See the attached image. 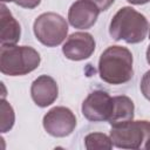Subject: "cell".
Masks as SVG:
<instances>
[{
  "label": "cell",
  "mask_w": 150,
  "mask_h": 150,
  "mask_svg": "<svg viewBox=\"0 0 150 150\" xmlns=\"http://www.w3.org/2000/svg\"><path fill=\"white\" fill-rule=\"evenodd\" d=\"M127 1L132 4V5H144V4L149 2L150 0H127Z\"/></svg>",
  "instance_id": "ac0fdd59"
},
{
  "label": "cell",
  "mask_w": 150,
  "mask_h": 150,
  "mask_svg": "<svg viewBox=\"0 0 150 150\" xmlns=\"http://www.w3.org/2000/svg\"><path fill=\"white\" fill-rule=\"evenodd\" d=\"M30 95L36 105L45 108L54 103V101L57 98L59 88L53 77L48 75H41L33 81Z\"/></svg>",
  "instance_id": "30bf717a"
},
{
  "label": "cell",
  "mask_w": 150,
  "mask_h": 150,
  "mask_svg": "<svg viewBox=\"0 0 150 150\" xmlns=\"http://www.w3.org/2000/svg\"><path fill=\"white\" fill-rule=\"evenodd\" d=\"M141 90L146 100L150 101V70H148L141 81Z\"/></svg>",
  "instance_id": "9a60e30c"
},
{
  "label": "cell",
  "mask_w": 150,
  "mask_h": 150,
  "mask_svg": "<svg viewBox=\"0 0 150 150\" xmlns=\"http://www.w3.org/2000/svg\"><path fill=\"white\" fill-rule=\"evenodd\" d=\"M1 132H7L12 129L14 124V111L9 103L5 101V98L1 100Z\"/></svg>",
  "instance_id": "5bb4252c"
},
{
  "label": "cell",
  "mask_w": 150,
  "mask_h": 150,
  "mask_svg": "<svg viewBox=\"0 0 150 150\" xmlns=\"http://www.w3.org/2000/svg\"><path fill=\"white\" fill-rule=\"evenodd\" d=\"M110 138L116 148L150 150V122L130 121L118 127H111Z\"/></svg>",
  "instance_id": "277c9868"
},
{
  "label": "cell",
  "mask_w": 150,
  "mask_h": 150,
  "mask_svg": "<svg viewBox=\"0 0 150 150\" xmlns=\"http://www.w3.org/2000/svg\"><path fill=\"white\" fill-rule=\"evenodd\" d=\"M100 77L109 84H123L134 75L132 54L122 46L108 47L98 61Z\"/></svg>",
  "instance_id": "6da1fadb"
},
{
  "label": "cell",
  "mask_w": 150,
  "mask_h": 150,
  "mask_svg": "<svg viewBox=\"0 0 150 150\" xmlns=\"http://www.w3.org/2000/svg\"><path fill=\"white\" fill-rule=\"evenodd\" d=\"M149 29L148 20L132 7H122L114 15L109 26V34L115 41L123 40L127 43L142 42Z\"/></svg>",
  "instance_id": "7a4b0ae2"
},
{
  "label": "cell",
  "mask_w": 150,
  "mask_h": 150,
  "mask_svg": "<svg viewBox=\"0 0 150 150\" xmlns=\"http://www.w3.org/2000/svg\"><path fill=\"white\" fill-rule=\"evenodd\" d=\"M34 34L36 39L47 47H56L66 39L68 25L56 13H43L34 21Z\"/></svg>",
  "instance_id": "5b68a950"
},
{
  "label": "cell",
  "mask_w": 150,
  "mask_h": 150,
  "mask_svg": "<svg viewBox=\"0 0 150 150\" xmlns=\"http://www.w3.org/2000/svg\"><path fill=\"white\" fill-rule=\"evenodd\" d=\"M45 130L54 137H66L76 127V117L66 107H54L43 116Z\"/></svg>",
  "instance_id": "8992f818"
},
{
  "label": "cell",
  "mask_w": 150,
  "mask_h": 150,
  "mask_svg": "<svg viewBox=\"0 0 150 150\" xmlns=\"http://www.w3.org/2000/svg\"><path fill=\"white\" fill-rule=\"evenodd\" d=\"M146 61H148V63L150 64V45H149V47H148V49H146Z\"/></svg>",
  "instance_id": "d6986e66"
},
{
  "label": "cell",
  "mask_w": 150,
  "mask_h": 150,
  "mask_svg": "<svg viewBox=\"0 0 150 150\" xmlns=\"http://www.w3.org/2000/svg\"><path fill=\"white\" fill-rule=\"evenodd\" d=\"M134 102L128 96L112 97V112L108 120L111 127L125 124L134 118Z\"/></svg>",
  "instance_id": "7c38bea8"
},
{
  "label": "cell",
  "mask_w": 150,
  "mask_h": 150,
  "mask_svg": "<svg viewBox=\"0 0 150 150\" xmlns=\"http://www.w3.org/2000/svg\"><path fill=\"white\" fill-rule=\"evenodd\" d=\"M95 50V40L89 33L77 32L70 34L62 47L64 56L73 61L86 60Z\"/></svg>",
  "instance_id": "ba28073f"
},
{
  "label": "cell",
  "mask_w": 150,
  "mask_h": 150,
  "mask_svg": "<svg viewBox=\"0 0 150 150\" xmlns=\"http://www.w3.org/2000/svg\"><path fill=\"white\" fill-rule=\"evenodd\" d=\"M0 8H1V12H0L1 46H13L20 40V34H21L20 25L14 19V16L8 11L5 4H1Z\"/></svg>",
  "instance_id": "8fae6325"
},
{
  "label": "cell",
  "mask_w": 150,
  "mask_h": 150,
  "mask_svg": "<svg viewBox=\"0 0 150 150\" xmlns=\"http://www.w3.org/2000/svg\"><path fill=\"white\" fill-rule=\"evenodd\" d=\"M89 1L94 2V4L98 7L100 11H107V9L114 4L115 0H89Z\"/></svg>",
  "instance_id": "e0dca14e"
},
{
  "label": "cell",
  "mask_w": 150,
  "mask_h": 150,
  "mask_svg": "<svg viewBox=\"0 0 150 150\" xmlns=\"http://www.w3.org/2000/svg\"><path fill=\"white\" fill-rule=\"evenodd\" d=\"M2 2H6V1H13V0H1Z\"/></svg>",
  "instance_id": "ffe728a7"
},
{
  "label": "cell",
  "mask_w": 150,
  "mask_h": 150,
  "mask_svg": "<svg viewBox=\"0 0 150 150\" xmlns=\"http://www.w3.org/2000/svg\"><path fill=\"white\" fill-rule=\"evenodd\" d=\"M149 39H150V32H149Z\"/></svg>",
  "instance_id": "44dd1931"
},
{
  "label": "cell",
  "mask_w": 150,
  "mask_h": 150,
  "mask_svg": "<svg viewBox=\"0 0 150 150\" xmlns=\"http://www.w3.org/2000/svg\"><path fill=\"white\" fill-rule=\"evenodd\" d=\"M84 145L88 150H110L114 144L105 134L91 132L84 137Z\"/></svg>",
  "instance_id": "4fadbf2b"
},
{
  "label": "cell",
  "mask_w": 150,
  "mask_h": 150,
  "mask_svg": "<svg viewBox=\"0 0 150 150\" xmlns=\"http://www.w3.org/2000/svg\"><path fill=\"white\" fill-rule=\"evenodd\" d=\"M98 7L89 0H76L69 8V23L79 29H88L93 27L100 14Z\"/></svg>",
  "instance_id": "9c48e42d"
},
{
  "label": "cell",
  "mask_w": 150,
  "mask_h": 150,
  "mask_svg": "<svg viewBox=\"0 0 150 150\" xmlns=\"http://www.w3.org/2000/svg\"><path fill=\"white\" fill-rule=\"evenodd\" d=\"M112 112V97L103 90L90 93L82 103L83 116L91 122L108 121Z\"/></svg>",
  "instance_id": "52a82bcc"
},
{
  "label": "cell",
  "mask_w": 150,
  "mask_h": 150,
  "mask_svg": "<svg viewBox=\"0 0 150 150\" xmlns=\"http://www.w3.org/2000/svg\"><path fill=\"white\" fill-rule=\"evenodd\" d=\"M40 1L41 0H13V2H15L18 6L28 8V9H32V8H35L36 6H39Z\"/></svg>",
  "instance_id": "2e32d148"
},
{
  "label": "cell",
  "mask_w": 150,
  "mask_h": 150,
  "mask_svg": "<svg viewBox=\"0 0 150 150\" xmlns=\"http://www.w3.org/2000/svg\"><path fill=\"white\" fill-rule=\"evenodd\" d=\"M39 53L28 46H1L0 70L8 76H21L35 70L40 64Z\"/></svg>",
  "instance_id": "3957f363"
}]
</instances>
